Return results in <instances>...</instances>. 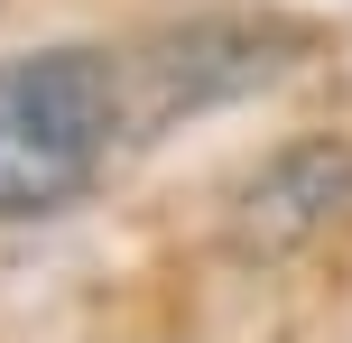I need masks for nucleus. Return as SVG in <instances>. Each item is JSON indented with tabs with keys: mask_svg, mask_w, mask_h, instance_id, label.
I'll return each mask as SVG.
<instances>
[{
	"mask_svg": "<svg viewBox=\"0 0 352 343\" xmlns=\"http://www.w3.org/2000/svg\"><path fill=\"white\" fill-rule=\"evenodd\" d=\"M130 74L102 47H37L0 65V223L56 214L111 167Z\"/></svg>",
	"mask_w": 352,
	"mask_h": 343,
	"instance_id": "1",
	"label": "nucleus"
},
{
	"mask_svg": "<svg viewBox=\"0 0 352 343\" xmlns=\"http://www.w3.org/2000/svg\"><path fill=\"white\" fill-rule=\"evenodd\" d=\"M352 195V148L316 140V148H287V158H269L260 177L241 186V251H287V241H306L316 223H334Z\"/></svg>",
	"mask_w": 352,
	"mask_h": 343,
	"instance_id": "2",
	"label": "nucleus"
}]
</instances>
